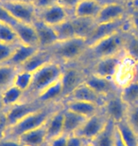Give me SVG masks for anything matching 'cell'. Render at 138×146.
I'll use <instances>...</instances> for the list:
<instances>
[{
	"label": "cell",
	"instance_id": "6da1fadb",
	"mask_svg": "<svg viewBox=\"0 0 138 146\" xmlns=\"http://www.w3.org/2000/svg\"><path fill=\"white\" fill-rule=\"evenodd\" d=\"M124 41L125 33L123 31L105 37L89 46L79 62L86 68L98 59L121 54L124 52Z\"/></svg>",
	"mask_w": 138,
	"mask_h": 146
},
{
	"label": "cell",
	"instance_id": "7a4b0ae2",
	"mask_svg": "<svg viewBox=\"0 0 138 146\" xmlns=\"http://www.w3.org/2000/svg\"><path fill=\"white\" fill-rule=\"evenodd\" d=\"M61 106H63V102L46 104L41 109L28 114V116L21 119L15 123L8 126L3 137L17 139L23 134L42 126L48 121V119L50 118L52 114L60 108Z\"/></svg>",
	"mask_w": 138,
	"mask_h": 146
},
{
	"label": "cell",
	"instance_id": "3957f363",
	"mask_svg": "<svg viewBox=\"0 0 138 146\" xmlns=\"http://www.w3.org/2000/svg\"><path fill=\"white\" fill-rule=\"evenodd\" d=\"M88 48L86 40L81 37L58 41L48 49L52 54L54 61L66 65L79 62Z\"/></svg>",
	"mask_w": 138,
	"mask_h": 146
},
{
	"label": "cell",
	"instance_id": "277c9868",
	"mask_svg": "<svg viewBox=\"0 0 138 146\" xmlns=\"http://www.w3.org/2000/svg\"><path fill=\"white\" fill-rule=\"evenodd\" d=\"M63 65L57 61L46 64L42 68L33 72L32 84L29 89L25 93L24 99H36L46 88L50 86L61 77Z\"/></svg>",
	"mask_w": 138,
	"mask_h": 146
},
{
	"label": "cell",
	"instance_id": "5b68a950",
	"mask_svg": "<svg viewBox=\"0 0 138 146\" xmlns=\"http://www.w3.org/2000/svg\"><path fill=\"white\" fill-rule=\"evenodd\" d=\"M86 75V68L80 62L63 65V74L61 77L63 88V100L68 97L80 84L84 83Z\"/></svg>",
	"mask_w": 138,
	"mask_h": 146
},
{
	"label": "cell",
	"instance_id": "8992f818",
	"mask_svg": "<svg viewBox=\"0 0 138 146\" xmlns=\"http://www.w3.org/2000/svg\"><path fill=\"white\" fill-rule=\"evenodd\" d=\"M0 4L10 13L17 22L33 24L38 18V11L33 3L2 0Z\"/></svg>",
	"mask_w": 138,
	"mask_h": 146
},
{
	"label": "cell",
	"instance_id": "52a82bcc",
	"mask_svg": "<svg viewBox=\"0 0 138 146\" xmlns=\"http://www.w3.org/2000/svg\"><path fill=\"white\" fill-rule=\"evenodd\" d=\"M136 66V61L128 56L127 54H123L122 59L120 61L113 78L114 84L119 90L135 80Z\"/></svg>",
	"mask_w": 138,
	"mask_h": 146
},
{
	"label": "cell",
	"instance_id": "ba28073f",
	"mask_svg": "<svg viewBox=\"0 0 138 146\" xmlns=\"http://www.w3.org/2000/svg\"><path fill=\"white\" fill-rule=\"evenodd\" d=\"M45 106L46 104L38 102L36 99H24L18 104L7 109H4L6 116H7L8 126L13 125L21 119L25 118L26 116H28V114L41 109Z\"/></svg>",
	"mask_w": 138,
	"mask_h": 146
},
{
	"label": "cell",
	"instance_id": "9c48e42d",
	"mask_svg": "<svg viewBox=\"0 0 138 146\" xmlns=\"http://www.w3.org/2000/svg\"><path fill=\"white\" fill-rule=\"evenodd\" d=\"M108 121H109V118L101 108L100 111H98L95 115L87 118L83 126L76 134L88 141H92L103 130Z\"/></svg>",
	"mask_w": 138,
	"mask_h": 146
},
{
	"label": "cell",
	"instance_id": "30bf717a",
	"mask_svg": "<svg viewBox=\"0 0 138 146\" xmlns=\"http://www.w3.org/2000/svg\"><path fill=\"white\" fill-rule=\"evenodd\" d=\"M123 54H124V52L121 54L116 55V56L105 57L96 60L87 66L86 70L87 72L99 76V77L113 80L114 75L122 59Z\"/></svg>",
	"mask_w": 138,
	"mask_h": 146
},
{
	"label": "cell",
	"instance_id": "8fae6325",
	"mask_svg": "<svg viewBox=\"0 0 138 146\" xmlns=\"http://www.w3.org/2000/svg\"><path fill=\"white\" fill-rule=\"evenodd\" d=\"M101 108L108 118L117 123L126 119L129 106L122 100L118 91L107 96Z\"/></svg>",
	"mask_w": 138,
	"mask_h": 146
},
{
	"label": "cell",
	"instance_id": "7c38bea8",
	"mask_svg": "<svg viewBox=\"0 0 138 146\" xmlns=\"http://www.w3.org/2000/svg\"><path fill=\"white\" fill-rule=\"evenodd\" d=\"M129 14V6L124 2L114 1L104 4L96 17V24L114 22L126 18Z\"/></svg>",
	"mask_w": 138,
	"mask_h": 146
},
{
	"label": "cell",
	"instance_id": "4fadbf2b",
	"mask_svg": "<svg viewBox=\"0 0 138 146\" xmlns=\"http://www.w3.org/2000/svg\"><path fill=\"white\" fill-rule=\"evenodd\" d=\"M71 16L72 13L59 3L38 11V19L42 20L44 23L51 27L60 25L61 23L66 21Z\"/></svg>",
	"mask_w": 138,
	"mask_h": 146
},
{
	"label": "cell",
	"instance_id": "5bb4252c",
	"mask_svg": "<svg viewBox=\"0 0 138 146\" xmlns=\"http://www.w3.org/2000/svg\"><path fill=\"white\" fill-rule=\"evenodd\" d=\"M84 83L87 84L98 94L103 96V97H107L113 93L120 91L116 86V84H114L113 80L99 77V76L92 74L90 72H87Z\"/></svg>",
	"mask_w": 138,
	"mask_h": 146
},
{
	"label": "cell",
	"instance_id": "9a60e30c",
	"mask_svg": "<svg viewBox=\"0 0 138 146\" xmlns=\"http://www.w3.org/2000/svg\"><path fill=\"white\" fill-rule=\"evenodd\" d=\"M106 97L98 94L95 90L92 89L87 84L83 83L80 84L68 97H66L65 100H74V101H83L88 102V103H93L102 107Z\"/></svg>",
	"mask_w": 138,
	"mask_h": 146
},
{
	"label": "cell",
	"instance_id": "2e32d148",
	"mask_svg": "<svg viewBox=\"0 0 138 146\" xmlns=\"http://www.w3.org/2000/svg\"><path fill=\"white\" fill-rule=\"evenodd\" d=\"M33 26L37 33L39 48H48L59 41L54 27L46 24L38 18L33 23Z\"/></svg>",
	"mask_w": 138,
	"mask_h": 146
},
{
	"label": "cell",
	"instance_id": "e0dca14e",
	"mask_svg": "<svg viewBox=\"0 0 138 146\" xmlns=\"http://www.w3.org/2000/svg\"><path fill=\"white\" fill-rule=\"evenodd\" d=\"M54 61L52 54L48 48H39L28 61L23 64L18 69L33 73L46 64Z\"/></svg>",
	"mask_w": 138,
	"mask_h": 146
},
{
	"label": "cell",
	"instance_id": "ac0fdd59",
	"mask_svg": "<svg viewBox=\"0 0 138 146\" xmlns=\"http://www.w3.org/2000/svg\"><path fill=\"white\" fill-rule=\"evenodd\" d=\"M13 27L15 31L20 43L23 44V45L39 48L37 33L33 24L16 22Z\"/></svg>",
	"mask_w": 138,
	"mask_h": 146
},
{
	"label": "cell",
	"instance_id": "d6986e66",
	"mask_svg": "<svg viewBox=\"0 0 138 146\" xmlns=\"http://www.w3.org/2000/svg\"><path fill=\"white\" fill-rule=\"evenodd\" d=\"M46 129L48 142L50 139L63 134V104L48 119V121L46 122Z\"/></svg>",
	"mask_w": 138,
	"mask_h": 146
},
{
	"label": "cell",
	"instance_id": "ffe728a7",
	"mask_svg": "<svg viewBox=\"0 0 138 146\" xmlns=\"http://www.w3.org/2000/svg\"><path fill=\"white\" fill-rule=\"evenodd\" d=\"M63 104L66 109L71 110L73 112L86 117V118H89V117L95 115L101 109V107L98 106V104L83 101L65 100L63 101Z\"/></svg>",
	"mask_w": 138,
	"mask_h": 146
},
{
	"label": "cell",
	"instance_id": "44dd1931",
	"mask_svg": "<svg viewBox=\"0 0 138 146\" xmlns=\"http://www.w3.org/2000/svg\"><path fill=\"white\" fill-rule=\"evenodd\" d=\"M18 141L25 146H45L48 143L46 141V123L42 126L35 128L19 137Z\"/></svg>",
	"mask_w": 138,
	"mask_h": 146
},
{
	"label": "cell",
	"instance_id": "7402d4cb",
	"mask_svg": "<svg viewBox=\"0 0 138 146\" xmlns=\"http://www.w3.org/2000/svg\"><path fill=\"white\" fill-rule=\"evenodd\" d=\"M86 119V117L66 109L63 106V134L68 136L76 134L83 126Z\"/></svg>",
	"mask_w": 138,
	"mask_h": 146
},
{
	"label": "cell",
	"instance_id": "603a6c76",
	"mask_svg": "<svg viewBox=\"0 0 138 146\" xmlns=\"http://www.w3.org/2000/svg\"><path fill=\"white\" fill-rule=\"evenodd\" d=\"M102 6L101 3L95 0H80L73 11V16L96 19Z\"/></svg>",
	"mask_w": 138,
	"mask_h": 146
},
{
	"label": "cell",
	"instance_id": "cb8c5ba5",
	"mask_svg": "<svg viewBox=\"0 0 138 146\" xmlns=\"http://www.w3.org/2000/svg\"><path fill=\"white\" fill-rule=\"evenodd\" d=\"M36 100L44 104L59 103L63 100V88L61 79L37 96Z\"/></svg>",
	"mask_w": 138,
	"mask_h": 146
},
{
	"label": "cell",
	"instance_id": "d4e9b609",
	"mask_svg": "<svg viewBox=\"0 0 138 146\" xmlns=\"http://www.w3.org/2000/svg\"><path fill=\"white\" fill-rule=\"evenodd\" d=\"M116 133V123L109 119L103 130L93 139L92 143L95 146H114Z\"/></svg>",
	"mask_w": 138,
	"mask_h": 146
},
{
	"label": "cell",
	"instance_id": "484cf974",
	"mask_svg": "<svg viewBox=\"0 0 138 146\" xmlns=\"http://www.w3.org/2000/svg\"><path fill=\"white\" fill-rule=\"evenodd\" d=\"M73 26L75 29V33L77 37L83 38L86 40L95 30L96 22L94 18H83V17H71Z\"/></svg>",
	"mask_w": 138,
	"mask_h": 146
},
{
	"label": "cell",
	"instance_id": "4316f807",
	"mask_svg": "<svg viewBox=\"0 0 138 146\" xmlns=\"http://www.w3.org/2000/svg\"><path fill=\"white\" fill-rule=\"evenodd\" d=\"M38 49H39V48H36V46H30L20 44L16 48L15 51L13 52V56L10 58V60L6 64H9V65H11L17 68H19Z\"/></svg>",
	"mask_w": 138,
	"mask_h": 146
},
{
	"label": "cell",
	"instance_id": "83f0119b",
	"mask_svg": "<svg viewBox=\"0 0 138 146\" xmlns=\"http://www.w3.org/2000/svg\"><path fill=\"white\" fill-rule=\"evenodd\" d=\"M24 98L25 92H23L22 90L17 88L13 84L9 86L8 88H6L0 93V99H1L4 109H7L9 107L18 104L19 102L24 100Z\"/></svg>",
	"mask_w": 138,
	"mask_h": 146
},
{
	"label": "cell",
	"instance_id": "f1b7e54d",
	"mask_svg": "<svg viewBox=\"0 0 138 146\" xmlns=\"http://www.w3.org/2000/svg\"><path fill=\"white\" fill-rule=\"evenodd\" d=\"M116 130L126 146H138V134L129 125L126 119L117 122Z\"/></svg>",
	"mask_w": 138,
	"mask_h": 146
},
{
	"label": "cell",
	"instance_id": "f546056e",
	"mask_svg": "<svg viewBox=\"0 0 138 146\" xmlns=\"http://www.w3.org/2000/svg\"><path fill=\"white\" fill-rule=\"evenodd\" d=\"M124 53L138 63V34L131 30L124 31Z\"/></svg>",
	"mask_w": 138,
	"mask_h": 146
},
{
	"label": "cell",
	"instance_id": "4dcf8cb0",
	"mask_svg": "<svg viewBox=\"0 0 138 146\" xmlns=\"http://www.w3.org/2000/svg\"><path fill=\"white\" fill-rule=\"evenodd\" d=\"M17 71L18 68L9 64L0 65V93L9 86H13Z\"/></svg>",
	"mask_w": 138,
	"mask_h": 146
},
{
	"label": "cell",
	"instance_id": "1f68e13d",
	"mask_svg": "<svg viewBox=\"0 0 138 146\" xmlns=\"http://www.w3.org/2000/svg\"><path fill=\"white\" fill-rule=\"evenodd\" d=\"M120 96L128 106L138 104V80H134L128 86L120 89Z\"/></svg>",
	"mask_w": 138,
	"mask_h": 146
},
{
	"label": "cell",
	"instance_id": "d6a6232c",
	"mask_svg": "<svg viewBox=\"0 0 138 146\" xmlns=\"http://www.w3.org/2000/svg\"><path fill=\"white\" fill-rule=\"evenodd\" d=\"M71 17L69 19H67L66 21L61 23L60 25L54 27L59 41L67 40V39H71L73 37H77L75 33V29L74 26H73Z\"/></svg>",
	"mask_w": 138,
	"mask_h": 146
},
{
	"label": "cell",
	"instance_id": "836d02e7",
	"mask_svg": "<svg viewBox=\"0 0 138 146\" xmlns=\"http://www.w3.org/2000/svg\"><path fill=\"white\" fill-rule=\"evenodd\" d=\"M32 78H33V73L18 69L13 80V86L26 93L31 86Z\"/></svg>",
	"mask_w": 138,
	"mask_h": 146
},
{
	"label": "cell",
	"instance_id": "e575fe53",
	"mask_svg": "<svg viewBox=\"0 0 138 146\" xmlns=\"http://www.w3.org/2000/svg\"><path fill=\"white\" fill-rule=\"evenodd\" d=\"M0 42L20 43L13 26L0 22Z\"/></svg>",
	"mask_w": 138,
	"mask_h": 146
},
{
	"label": "cell",
	"instance_id": "d590c367",
	"mask_svg": "<svg viewBox=\"0 0 138 146\" xmlns=\"http://www.w3.org/2000/svg\"><path fill=\"white\" fill-rule=\"evenodd\" d=\"M21 43H4L0 42V65L6 64L13 56L16 48Z\"/></svg>",
	"mask_w": 138,
	"mask_h": 146
},
{
	"label": "cell",
	"instance_id": "8d00e7d4",
	"mask_svg": "<svg viewBox=\"0 0 138 146\" xmlns=\"http://www.w3.org/2000/svg\"><path fill=\"white\" fill-rule=\"evenodd\" d=\"M125 119L129 125L138 134V104L129 106Z\"/></svg>",
	"mask_w": 138,
	"mask_h": 146
},
{
	"label": "cell",
	"instance_id": "74e56055",
	"mask_svg": "<svg viewBox=\"0 0 138 146\" xmlns=\"http://www.w3.org/2000/svg\"><path fill=\"white\" fill-rule=\"evenodd\" d=\"M129 21H130L131 31L138 34V8L129 7Z\"/></svg>",
	"mask_w": 138,
	"mask_h": 146
},
{
	"label": "cell",
	"instance_id": "f35d334b",
	"mask_svg": "<svg viewBox=\"0 0 138 146\" xmlns=\"http://www.w3.org/2000/svg\"><path fill=\"white\" fill-rule=\"evenodd\" d=\"M0 22L6 23L11 26H13L17 22L1 4H0Z\"/></svg>",
	"mask_w": 138,
	"mask_h": 146
},
{
	"label": "cell",
	"instance_id": "ab89813d",
	"mask_svg": "<svg viewBox=\"0 0 138 146\" xmlns=\"http://www.w3.org/2000/svg\"><path fill=\"white\" fill-rule=\"evenodd\" d=\"M87 142H90L81 138L77 134H73V135H69L68 139H67V143L66 146H83L86 144Z\"/></svg>",
	"mask_w": 138,
	"mask_h": 146
},
{
	"label": "cell",
	"instance_id": "60d3db41",
	"mask_svg": "<svg viewBox=\"0 0 138 146\" xmlns=\"http://www.w3.org/2000/svg\"><path fill=\"white\" fill-rule=\"evenodd\" d=\"M67 139H68V135H66V134H61V135L50 139V141L46 143V145L48 146H66Z\"/></svg>",
	"mask_w": 138,
	"mask_h": 146
},
{
	"label": "cell",
	"instance_id": "b9f144b4",
	"mask_svg": "<svg viewBox=\"0 0 138 146\" xmlns=\"http://www.w3.org/2000/svg\"><path fill=\"white\" fill-rule=\"evenodd\" d=\"M58 3V0H35L34 1V6L37 9V11H43L45 9L53 6Z\"/></svg>",
	"mask_w": 138,
	"mask_h": 146
},
{
	"label": "cell",
	"instance_id": "7bdbcfd3",
	"mask_svg": "<svg viewBox=\"0 0 138 146\" xmlns=\"http://www.w3.org/2000/svg\"><path fill=\"white\" fill-rule=\"evenodd\" d=\"M80 2V0H58V3L63 6L64 8H66L73 15V11H74L76 6L78 3Z\"/></svg>",
	"mask_w": 138,
	"mask_h": 146
},
{
	"label": "cell",
	"instance_id": "ee69618b",
	"mask_svg": "<svg viewBox=\"0 0 138 146\" xmlns=\"http://www.w3.org/2000/svg\"><path fill=\"white\" fill-rule=\"evenodd\" d=\"M0 146H25V145L22 144L21 142L16 139H11V138L2 137V138H0Z\"/></svg>",
	"mask_w": 138,
	"mask_h": 146
},
{
	"label": "cell",
	"instance_id": "f6af8a7d",
	"mask_svg": "<svg viewBox=\"0 0 138 146\" xmlns=\"http://www.w3.org/2000/svg\"><path fill=\"white\" fill-rule=\"evenodd\" d=\"M8 127V121H7V116H6L5 110L0 111V138H2L4 135L5 130Z\"/></svg>",
	"mask_w": 138,
	"mask_h": 146
},
{
	"label": "cell",
	"instance_id": "bcb514c9",
	"mask_svg": "<svg viewBox=\"0 0 138 146\" xmlns=\"http://www.w3.org/2000/svg\"><path fill=\"white\" fill-rule=\"evenodd\" d=\"M114 146H126L125 143L122 141L121 137H120L118 132H117V130H116V139H114Z\"/></svg>",
	"mask_w": 138,
	"mask_h": 146
},
{
	"label": "cell",
	"instance_id": "7dc6e473",
	"mask_svg": "<svg viewBox=\"0 0 138 146\" xmlns=\"http://www.w3.org/2000/svg\"><path fill=\"white\" fill-rule=\"evenodd\" d=\"M130 7L131 8H138V0H133V2L131 3V5Z\"/></svg>",
	"mask_w": 138,
	"mask_h": 146
},
{
	"label": "cell",
	"instance_id": "c3c4849f",
	"mask_svg": "<svg viewBox=\"0 0 138 146\" xmlns=\"http://www.w3.org/2000/svg\"><path fill=\"white\" fill-rule=\"evenodd\" d=\"M95 1H98L99 3H101L102 5L106 4V3H109V2H114V1H109V0H95Z\"/></svg>",
	"mask_w": 138,
	"mask_h": 146
},
{
	"label": "cell",
	"instance_id": "681fc988",
	"mask_svg": "<svg viewBox=\"0 0 138 146\" xmlns=\"http://www.w3.org/2000/svg\"><path fill=\"white\" fill-rule=\"evenodd\" d=\"M123 2H124L126 5H128L129 7H130V6L131 5V3L133 2V0H123Z\"/></svg>",
	"mask_w": 138,
	"mask_h": 146
},
{
	"label": "cell",
	"instance_id": "f907efd6",
	"mask_svg": "<svg viewBox=\"0 0 138 146\" xmlns=\"http://www.w3.org/2000/svg\"><path fill=\"white\" fill-rule=\"evenodd\" d=\"M13 1H20V2H26V3H34L35 0H13Z\"/></svg>",
	"mask_w": 138,
	"mask_h": 146
},
{
	"label": "cell",
	"instance_id": "816d5d0a",
	"mask_svg": "<svg viewBox=\"0 0 138 146\" xmlns=\"http://www.w3.org/2000/svg\"><path fill=\"white\" fill-rule=\"evenodd\" d=\"M83 146H95V145H94V144L92 143V142L90 141V142H87V143H86V144H84Z\"/></svg>",
	"mask_w": 138,
	"mask_h": 146
},
{
	"label": "cell",
	"instance_id": "f5cc1de1",
	"mask_svg": "<svg viewBox=\"0 0 138 146\" xmlns=\"http://www.w3.org/2000/svg\"><path fill=\"white\" fill-rule=\"evenodd\" d=\"M109 1H121V2H123L122 0H109Z\"/></svg>",
	"mask_w": 138,
	"mask_h": 146
},
{
	"label": "cell",
	"instance_id": "db71d44e",
	"mask_svg": "<svg viewBox=\"0 0 138 146\" xmlns=\"http://www.w3.org/2000/svg\"><path fill=\"white\" fill-rule=\"evenodd\" d=\"M1 1H2V0H0V2H1Z\"/></svg>",
	"mask_w": 138,
	"mask_h": 146
},
{
	"label": "cell",
	"instance_id": "11a10c76",
	"mask_svg": "<svg viewBox=\"0 0 138 146\" xmlns=\"http://www.w3.org/2000/svg\"><path fill=\"white\" fill-rule=\"evenodd\" d=\"M45 146H48V145H45Z\"/></svg>",
	"mask_w": 138,
	"mask_h": 146
},
{
	"label": "cell",
	"instance_id": "9f6ffc18",
	"mask_svg": "<svg viewBox=\"0 0 138 146\" xmlns=\"http://www.w3.org/2000/svg\"><path fill=\"white\" fill-rule=\"evenodd\" d=\"M122 1H123V0H122Z\"/></svg>",
	"mask_w": 138,
	"mask_h": 146
}]
</instances>
